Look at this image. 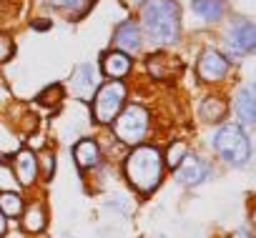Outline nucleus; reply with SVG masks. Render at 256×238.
I'll use <instances>...</instances> for the list:
<instances>
[{
    "mask_svg": "<svg viewBox=\"0 0 256 238\" xmlns=\"http://www.w3.org/2000/svg\"><path fill=\"white\" fill-rule=\"evenodd\" d=\"M141 20L156 45H171L178 40L181 8L176 0H146L141 8Z\"/></svg>",
    "mask_w": 256,
    "mask_h": 238,
    "instance_id": "nucleus-1",
    "label": "nucleus"
},
{
    "mask_svg": "<svg viewBox=\"0 0 256 238\" xmlns=\"http://www.w3.org/2000/svg\"><path fill=\"white\" fill-rule=\"evenodd\" d=\"M126 178L141 193H151L164 178V156L154 146H136L126 158Z\"/></svg>",
    "mask_w": 256,
    "mask_h": 238,
    "instance_id": "nucleus-2",
    "label": "nucleus"
},
{
    "mask_svg": "<svg viewBox=\"0 0 256 238\" xmlns=\"http://www.w3.org/2000/svg\"><path fill=\"white\" fill-rule=\"evenodd\" d=\"M214 148L231 166H244L248 161V156H251V143H248L246 133L238 126H234V123L221 126L214 133Z\"/></svg>",
    "mask_w": 256,
    "mask_h": 238,
    "instance_id": "nucleus-3",
    "label": "nucleus"
},
{
    "mask_svg": "<svg viewBox=\"0 0 256 238\" xmlns=\"http://www.w3.org/2000/svg\"><path fill=\"white\" fill-rule=\"evenodd\" d=\"M110 123H113V131H116L118 141H123L128 146H138L148 133V110L144 105L134 103L123 113H118Z\"/></svg>",
    "mask_w": 256,
    "mask_h": 238,
    "instance_id": "nucleus-4",
    "label": "nucleus"
},
{
    "mask_svg": "<svg viewBox=\"0 0 256 238\" xmlns=\"http://www.w3.org/2000/svg\"><path fill=\"white\" fill-rule=\"evenodd\" d=\"M123 103H126V85L120 80H110V83L100 85L96 90V95L90 98L96 123H110L113 118L120 113Z\"/></svg>",
    "mask_w": 256,
    "mask_h": 238,
    "instance_id": "nucleus-5",
    "label": "nucleus"
},
{
    "mask_svg": "<svg viewBox=\"0 0 256 238\" xmlns=\"http://www.w3.org/2000/svg\"><path fill=\"white\" fill-rule=\"evenodd\" d=\"M196 70H198V78H201V80H206V83H216V80H224V75L228 73V60H226L224 53L208 48V50L201 53Z\"/></svg>",
    "mask_w": 256,
    "mask_h": 238,
    "instance_id": "nucleus-6",
    "label": "nucleus"
},
{
    "mask_svg": "<svg viewBox=\"0 0 256 238\" xmlns=\"http://www.w3.org/2000/svg\"><path fill=\"white\" fill-rule=\"evenodd\" d=\"M208 176V163L198 156H184L176 166V181L184 186H196Z\"/></svg>",
    "mask_w": 256,
    "mask_h": 238,
    "instance_id": "nucleus-7",
    "label": "nucleus"
},
{
    "mask_svg": "<svg viewBox=\"0 0 256 238\" xmlns=\"http://www.w3.org/2000/svg\"><path fill=\"white\" fill-rule=\"evenodd\" d=\"M254 40H256V35H254V23H248V20L234 23V28H231V33H228V48H231L234 55H246V53H251V50H254Z\"/></svg>",
    "mask_w": 256,
    "mask_h": 238,
    "instance_id": "nucleus-8",
    "label": "nucleus"
},
{
    "mask_svg": "<svg viewBox=\"0 0 256 238\" xmlns=\"http://www.w3.org/2000/svg\"><path fill=\"white\" fill-rule=\"evenodd\" d=\"M113 38H116L118 50H123V53H136V50H141V28H138L136 20L120 23Z\"/></svg>",
    "mask_w": 256,
    "mask_h": 238,
    "instance_id": "nucleus-9",
    "label": "nucleus"
},
{
    "mask_svg": "<svg viewBox=\"0 0 256 238\" xmlns=\"http://www.w3.org/2000/svg\"><path fill=\"white\" fill-rule=\"evenodd\" d=\"M13 171H16V176H18V181H20L23 186H30V183L36 181V176H38V158H36V153H33V151H20V153H16V158H13Z\"/></svg>",
    "mask_w": 256,
    "mask_h": 238,
    "instance_id": "nucleus-10",
    "label": "nucleus"
},
{
    "mask_svg": "<svg viewBox=\"0 0 256 238\" xmlns=\"http://www.w3.org/2000/svg\"><path fill=\"white\" fill-rule=\"evenodd\" d=\"M100 65H103V73H106L108 78H116V80H120L123 75L131 73V58H128V53H123V50H110V53H106Z\"/></svg>",
    "mask_w": 256,
    "mask_h": 238,
    "instance_id": "nucleus-11",
    "label": "nucleus"
},
{
    "mask_svg": "<svg viewBox=\"0 0 256 238\" xmlns=\"http://www.w3.org/2000/svg\"><path fill=\"white\" fill-rule=\"evenodd\" d=\"M73 158H76V163H78L80 171H88V168L98 166V161H100V148H98L96 141L83 138V141H78V146L73 148Z\"/></svg>",
    "mask_w": 256,
    "mask_h": 238,
    "instance_id": "nucleus-12",
    "label": "nucleus"
},
{
    "mask_svg": "<svg viewBox=\"0 0 256 238\" xmlns=\"http://www.w3.org/2000/svg\"><path fill=\"white\" fill-rule=\"evenodd\" d=\"M73 88L80 98H88L96 88V70L93 65H78L73 73Z\"/></svg>",
    "mask_w": 256,
    "mask_h": 238,
    "instance_id": "nucleus-13",
    "label": "nucleus"
},
{
    "mask_svg": "<svg viewBox=\"0 0 256 238\" xmlns=\"http://www.w3.org/2000/svg\"><path fill=\"white\" fill-rule=\"evenodd\" d=\"M238 118L246 123V126H254V118H256V110H254V88L246 85L238 95H236V103H234Z\"/></svg>",
    "mask_w": 256,
    "mask_h": 238,
    "instance_id": "nucleus-14",
    "label": "nucleus"
},
{
    "mask_svg": "<svg viewBox=\"0 0 256 238\" xmlns=\"http://www.w3.org/2000/svg\"><path fill=\"white\" fill-rule=\"evenodd\" d=\"M23 228H26L28 233H40V231L46 228V211H43V206L33 203V206L23 213Z\"/></svg>",
    "mask_w": 256,
    "mask_h": 238,
    "instance_id": "nucleus-15",
    "label": "nucleus"
},
{
    "mask_svg": "<svg viewBox=\"0 0 256 238\" xmlns=\"http://www.w3.org/2000/svg\"><path fill=\"white\" fill-rule=\"evenodd\" d=\"M191 5L206 20H221V15H224V3L221 0H194Z\"/></svg>",
    "mask_w": 256,
    "mask_h": 238,
    "instance_id": "nucleus-16",
    "label": "nucleus"
},
{
    "mask_svg": "<svg viewBox=\"0 0 256 238\" xmlns=\"http://www.w3.org/2000/svg\"><path fill=\"white\" fill-rule=\"evenodd\" d=\"M201 118L206 123H216V121H221L224 118V113H226V105H224V100L221 98H206L204 103H201Z\"/></svg>",
    "mask_w": 256,
    "mask_h": 238,
    "instance_id": "nucleus-17",
    "label": "nucleus"
},
{
    "mask_svg": "<svg viewBox=\"0 0 256 238\" xmlns=\"http://www.w3.org/2000/svg\"><path fill=\"white\" fill-rule=\"evenodd\" d=\"M0 211L3 216H20L23 213V198L18 193H0Z\"/></svg>",
    "mask_w": 256,
    "mask_h": 238,
    "instance_id": "nucleus-18",
    "label": "nucleus"
},
{
    "mask_svg": "<svg viewBox=\"0 0 256 238\" xmlns=\"http://www.w3.org/2000/svg\"><path fill=\"white\" fill-rule=\"evenodd\" d=\"M166 63H168V58H166V55H151V58H148V70H151V75H154V78H158V80L168 78L171 73L166 70Z\"/></svg>",
    "mask_w": 256,
    "mask_h": 238,
    "instance_id": "nucleus-19",
    "label": "nucleus"
},
{
    "mask_svg": "<svg viewBox=\"0 0 256 238\" xmlns=\"http://www.w3.org/2000/svg\"><path fill=\"white\" fill-rule=\"evenodd\" d=\"M186 156V146L184 143H174L171 148H168V153L164 156V166H171V168H176L178 163H181V158Z\"/></svg>",
    "mask_w": 256,
    "mask_h": 238,
    "instance_id": "nucleus-20",
    "label": "nucleus"
},
{
    "mask_svg": "<svg viewBox=\"0 0 256 238\" xmlns=\"http://www.w3.org/2000/svg\"><path fill=\"white\" fill-rule=\"evenodd\" d=\"M60 95H63V88H60V85H50V88H46V90L40 93V100H43L46 105H53V103L60 100Z\"/></svg>",
    "mask_w": 256,
    "mask_h": 238,
    "instance_id": "nucleus-21",
    "label": "nucleus"
},
{
    "mask_svg": "<svg viewBox=\"0 0 256 238\" xmlns=\"http://www.w3.org/2000/svg\"><path fill=\"white\" fill-rule=\"evenodd\" d=\"M10 55H13V40L6 38V35H0V63H6Z\"/></svg>",
    "mask_w": 256,
    "mask_h": 238,
    "instance_id": "nucleus-22",
    "label": "nucleus"
},
{
    "mask_svg": "<svg viewBox=\"0 0 256 238\" xmlns=\"http://www.w3.org/2000/svg\"><path fill=\"white\" fill-rule=\"evenodd\" d=\"M38 163H43V176H46V181H50L53 178V153H43Z\"/></svg>",
    "mask_w": 256,
    "mask_h": 238,
    "instance_id": "nucleus-23",
    "label": "nucleus"
},
{
    "mask_svg": "<svg viewBox=\"0 0 256 238\" xmlns=\"http://www.w3.org/2000/svg\"><path fill=\"white\" fill-rule=\"evenodd\" d=\"M53 5H58V8H78L83 0H50Z\"/></svg>",
    "mask_w": 256,
    "mask_h": 238,
    "instance_id": "nucleus-24",
    "label": "nucleus"
},
{
    "mask_svg": "<svg viewBox=\"0 0 256 238\" xmlns=\"http://www.w3.org/2000/svg\"><path fill=\"white\" fill-rule=\"evenodd\" d=\"M6 233V216H3V211H0V236Z\"/></svg>",
    "mask_w": 256,
    "mask_h": 238,
    "instance_id": "nucleus-25",
    "label": "nucleus"
},
{
    "mask_svg": "<svg viewBox=\"0 0 256 238\" xmlns=\"http://www.w3.org/2000/svg\"><path fill=\"white\" fill-rule=\"evenodd\" d=\"M33 28H40V30H46V28H48V23H38V20H36V23H33Z\"/></svg>",
    "mask_w": 256,
    "mask_h": 238,
    "instance_id": "nucleus-26",
    "label": "nucleus"
},
{
    "mask_svg": "<svg viewBox=\"0 0 256 238\" xmlns=\"http://www.w3.org/2000/svg\"><path fill=\"white\" fill-rule=\"evenodd\" d=\"M236 238H248V233H238V236H236Z\"/></svg>",
    "mask_w": 256,
    "mask_h": 238,
    "instance_id": "nucleus-27",
    "label": "nucleus"
}]
</instances>
